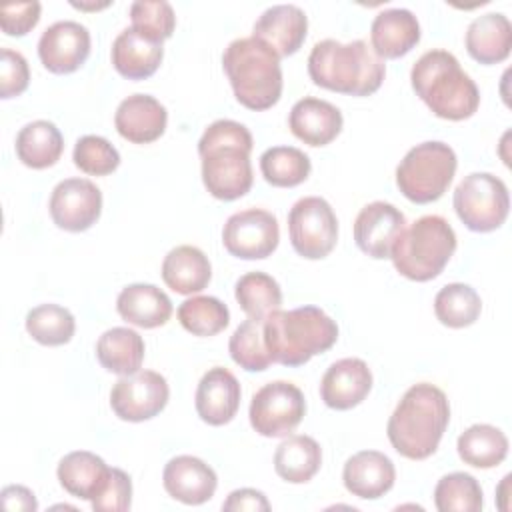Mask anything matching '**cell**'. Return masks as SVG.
<instances>
[{
  "label": "cell",
  "instance_id": "cell-35",
  "mask_svg": "<svg viewBox=\"0 0 512 512\" xmlns=\"http://www.w3.org/2000/svg\"><path fill=\"white\" fill-rule=\"evenodd\" d=\"M482 312L480 294L462 282L446 284L434 298V314L448 328L472 326Z\"/></svg>",
  "mask_w": 512,
  "mask_h": 512
},
{
  "label": "cell",
  "instance_id": "cell-17",
  "mask_svg": "<svg viewBox=\"0 0 512 512\" xmlns=\"http://www.w3.org/2000/svg\"><path fill=\"white\" fill-rule=\"evenodd\" d=\"M308 32V16L296 4H276L266 8L254 22L252 36L264 42L278 58L300 50Z\"/></svg>",
  "mask_w": 512,
  "mask_h": 512
},
{
  "label": "cell",
  "instance_id": "cell-34",
  "mask_svg": "<svg viewBox=\"0 0 512 512\" xmlns=\"http://www.w3.org/2000/svg\"><path fill=\"white\" fill-rule=\"evenodd\" d=\"M312 170L308 154L294 146H272L260 156V172L270 186L294 188L302 184Z\"/></svg>",
  "mask_w": 512,
  "mask_h": 512
},
{
  "label": "cell",
  "instance_id": "cell-43",
  "mask_svg": "<svg viewBox=\"0 0 512 512\" xmlns=\"http://www.w3.org/2000/svg\"><path fill=\"white\" fill-rule=\"evenodd\" d=\"M30 84V68L26 58L10 48L0 50V98L20 96Z\"/></svg>",
  "mask_w": 512,
  "mask_h": 512
},
{
  "label": "cell",
  "instance_id": "cell-23",
  "mask_svg": "<svg viewBox=\"0 0 512 512\" xmlns=\"http://www.w3.org/2000/svg\"><path fill=\"white\" fill-rule=\"evenodd\" d=\"M342 112L328 100L300 98L288 116L290 132L308 146H326L342 132Z\"/></svg>",
  "mask_w": 512,
  "mask_h": 512
},
{
  "label": "cell",
  "instance_id": "cell-32",
  "mask_svg": "<svg viewBox=\"0 0 512 512\" xmlns=\"http://www.w3.org/2000/svg\"><path fill=\"white\" fill-rule=\"evenodd\" d=\"M64 152V138L56 124L48 120H34L20 128L16 136L18 160L32 168L44 170L54 166Z\"/></svg>",
  "mask_w": 512,
  "mask_h": 512
},
{
  "label": "cell",
  "instance_id": "cell-14",
  "mask_svg": "<svg viewBox=\"0 0 512 512\" xmlns=\"http://www.w3.org/2000/svg\"><path fill=\"white\" fill-rule=\"evenodd\" d=\"M48 210L60 230L84 232L102 214V192L92 180L66 178L54 186Z\"/></svg>",
  "mask_w": 512,
  "mask_h": 512
},
{
  "label": "cell",
  "instance_id": "cell-26",
  "mask_svg": "<svg viewBox=\"0 0 512 512\" xmlns=\"http://www.w3.org/2000/svg\"><path fill=\"white\" fill-rule=\"evenodd\" d=\"M466 50L480 64H498L510 56L512 24L500 12L476 16L466 30Z\"/></svg>",
  "mask_w": 512,
  "mask_h": 512
},
{
  "label": "cell",
  "instance_id": "cell-15",
  "mask_svg": "<svg viewBox=\"0 0 512 512\" xmlns=\"http://www.w3.org/2000/svg\"><path fill=\"white\" fill-rule=\"evenodd\" d=\"M90 56V32L74 20L48 26L38 40V58L52 74H72Z\"/></svg>",
  "mask_w": 512,
  "mask_h": 512
},
{
  "label": "cell",
  "instance_id": "cell-18",
  "mask_svg": "<svg viewBox=\"0 0 512 512\" xmlns=\"http://www.w3.org/2000/svg\"><path fill=\"white\" fill-rule=\"evenodd\" d=\"M162 484L174 500L188 506H200L214 496L218 476L204 460L182 454L168 460L162 472Z\"/></svg>",
  "mask_w": 512,
  "mask_h": 512
},
{
  "label": "cell",
  "instance_id": "cell-33",
  "mask_svg": "<svg viewBox=\"0 0 512 512\" xmlns=\"http://www.w3.org/2000/svg\"><path fill=\"white\" fill-rule=\"evenodd\" d=\"M458 456L474 468H494L508 456L506 434L492 424H472L456 442Z\"/></svg>",
  "mask_w": 512,
  "mask_h": 512
},
{
  "label": "cell",
  "instance_id": "cell-5",
  "mask_svg": "<svg viewBox=\"0 0 512 512\" xmlns=\"http://www.w3.org/2000/svg\"><path fill=\"white\" fill-rule=\"evenodd\" d=\"M338 340V324L318 306L274 310L264 318V342L272 362L296 368L330 350Z\"/></svg>",
  "mask_w": 512,
  "mask_h": 512
},
{
  "label": "cell",
  "instance_id": "cell-10",
  "mask_svg": "<svg viewBox=\"0 0 512 512\" xmlns=\"http://www.w3.org/2000/svg\"><path fill=\"white\" fill-rule=\"evenodd\" d=\"M290 244L306 260L326 258L338 240V218L320 196L300 198L288 212Z\"/></svg>",
  "mask_w": 512,
  "mask_h": 512
},
{
  "label": "cell",
  "instance_id": "cell-40",
  "mask_svg": "<svg viewBox=\"0 0 512 512\" xmlns=\"http://www.w3.org/2000/svg\"><path fill=\"white\" fill-rule=\"evenodd\" d=\"M228 352L246 372H264L272 364L264 342V320H244L230 336Z\"/></svg>",
  "mask_w": 512,
  "mask_h": 512
},
{
  "label": "cell",
  "instance_id": "cell-24",
  "mask_svg": "<svg viewBox=\"0 0 512 512\" xmlns=\"http://www.w3.org/2000/svg\"><path fill=\"white\" fill-rule=\"evenodd\" d=\"M420 42L418 18L406 8H388L376 14L370 26V46L382 60L406 56Z\"/></svg>",
  "mask_w": 512,
  "mask_h": 512
},
{
  "label": "cell",
  "instance_id": "cell-11",
  "mask_svg": "<svg viewBox=\"0 0 512 512\" xmlns=\"http://www.w3.org/2000/svg\"><path fill=\"white\" fill-rule=\"evenodd\" d=\"M306 414L302 390L286 380L264 384L250 402V424L266 438H280L294 432Z\"/></svg>",
  "mask_w": 512,
  "mask_h": 512
},
{
  "label": "cell",
  "instance_id": "cell-21",
  "mask_svg": "<svg viewBox=\"0 0 512 512\" xmlns=\"http://www.w3.org/2000/svg\"><path fill=\"white\" fill-rule=\"evenodd\" d=\"M168 124L166 108L150 94H132L124 98L114 114L118 134L132 144H150L158 140Z\"/></svg>",
  "mask_w": 512,
  "mask_h": 512
},
{
  "label": "cell",
  "instance_id": "cell-2",
  "mask_svg": "<svg viewBox=\"0 0 512 512\" xmlns=\"http://www.w3.org/2000/svg\"><path fill=\"white\" fill-rule=\"evenodd\" d=\"M450 404L446 394L428 382L410 386L386 424L392 448L410 460L432 456L448 428Z\"/></svg>",
  "mask_w": 512,
  "mask_h": 512
},
{
  "label": "cell",
  "instance_id": "cell-30",
  "mask_svg": "<svg viewBox=\"0 0 512 512\" xmlns=\"http://www.w3.org/2000/svg\"><path fill=\"white\" fill-rule=\"evenodd\" d=\"M144 352L146 346L142 336L126 326L106 330L96 342V358L100 366L118 376L138 372L144 360Z\"/></svg>",
  "mask_w": 512,
  "mask_h": 512
},
{
  "label": "cell",
  "instance_id": "cell-4",
  "mask_svg": "<svg viewBox=\"0 0 512 512\" xmlns=\"http://www.w3.org/2000/svg\"><path fill=\"white\" fill-rule=\"evenodd\" d=\"M410 82L416 96L438 118L460 122L474 116L480 106L476 82L448 50L424 52L410 70Z\"/></svg>",
  "mask_w": 512,
  "mask_h": 512
},
{
  "label": "cell",
  "instance_id": "cell-27",
  "mask_svg": "<svg viewBox=\"0 0 512 512\" xmlns=\"http://www.w3.org/2000/svg\"><path fill=\"white\" fill-rule=\"evenodd\" d=\"M116 310L122 320L138 328L164 326L172 316V302L164 290L154 284H130L116 298Z\"/></svg>",
  "mask_w": 512,
  "mask_h": 512
},
{
  "label": "cell",
  "instance_id": "cell-44",
  "mask_svg": "<svg viewBox=\"0 0 512 512\" xmlns=\"http://www.w3.org/2000/svg\"><path fill=\"white\" fill-rule=\"evenodd\" d=\"M94 512H126L132 504V480L120 470L112 468L102 492L90 502Z\"/></svg>",
  "mask_w": 512,
  "mask_h": 512
},
{
  "label": "cell",
  "instance_id": "cell-46",
  "mask_svg": "<svg viewBox=\"0 0 512 512\" xmlns=\"http://www.w3.org/2000/svg\"><path fill=\"white\" fill-rule=\"evenodd\" d=\"M222 510H250V512H268L270 510V502L264 496V492L254 490V488H240L228 494V498L222 502Z\"/></svg>",
  "mask_w": 512,
  "mask_h": 512
},
{
  "label": "cell",
  "instance_id": "cell-42",
  "mask_svg": "<svg viewBox=\"0 0 512 512\" xmlns=\"http://www.w3.org/2000/svg\"><path fill=\"white\" fill-rule=\"evenodd\" d=\"M74 166L90 176H108L120 166L118 150L102 136L86 134L78 138L72 152Z\"/></svg>",
  "mask_w": 512,
  "mask_h": 512
},
{
  "label": "cell",
  "instance_id": "cell-28",
  "mask_svg": "<svg viewBox=\"0 0 512 512\" xmlns=\"http://www.w3.org/2000/svg\"><path fill=\"white\" fill-rule=\"evenodd\" d=\"M110 472L112 468L94 452L76 450L58 462L56 476L68 494L92 502L106 486Z\"/></svg>",
  "mask_w": 512,
  "mask_h": 512
},
{
  "label": "cell",
  "instance_id": "cell-19",
  "mask_svg": "<svg viewBox=\"0 0 512 512\" xmlns=\"http://www.w3.org/2000/svg\"><path fill=\"white\" fill-rule=\"evenodd\" d=\"M372 390V372L362 358H342L330 364L320 380V398L332 410L358 406Z\"/></svg>",
  "mask_w": 512,
  "mask_h": 512
},
{
  "label": "cell",
  "instance_id": "cell-38",
  "mask_svg": "<svg viewBox=\"0 0 512 512\" xmlns=\"http://www.w3.org/2000/svg\"><path fill=\"white\" fill-rule=\"evenodd\" d=\"M182 328L194 336H216L230 322L228 306L214 296H192L178 306Z\"/></svg>",
  "mask_w": 512,
  "mask_h": 512
},
{
  "label": "cell",
  "instance_id": "cell-31",
  "mask_svg": "<svg viewBox=\"0 0 512 512\" xmlns=\"http://www.w3.org/2000/svg\"><path fill=\"white\" fill-rule=\"evenodd\" d=\"M322 464L320 444L306 434H292L284 438L274 452L276 474L290 484L310 482Z\"/></svg>",
  "mask_w": 512,
  "mask_h": 512
},
{
  "label": "cell",
  "instance_id": "cell-29",
  "mask_svg": "<svg viewBox=\"0 0 512 512\" xmlns=\"http://www.w3.org/2000/svg\"><path fill=\"white\" fill-rule=\"evenodd\" d=\"M162 280L176 294H196L202 292L210 278L212 266L208 256L190 244H182L172 248L162 262Z\"/></svg>",
  "mask_w": 512,
  "mask_h": 512
},
{
  "label": "cell",
  "instance_id": "cell-1",
  "mask_svg": "<svg viewBox=\"0 0 512 512\" xmlns=\"http://www.w3.org/2000/svg\"><path fill=\"white\" fill-rule=\"evenodd\" d=\"M252 146L250 130L236 120L222 118L204 130L198 140L202 182L214 198L232 202L250 192L254 182Z\"/></svg>",
  "mask_w": 512,
  "mask_h": 512
},
{
  "label": "cell",
  "instance_id": "cell-47",
  "mask_svg": "<svg viewBox=\"0 0 512 512\" xmlns=\"http://www.w3.org/2000/svg\"><path fill=\"white\" fill-rule=\"evenodd\" d=\"M0 500L6 510H20V512H36L38 510L34 492L20 484H10V486L2 488Z\"/></svg>",
  "mask_w": 512,
  "mask_h": 512
},
{
  "label": "cell",
  "instance_id": "cell-48",
  "mask_svg": "<svg viewBox=\"0 0 512 512\" xmlns=\"http://www.w3.org/2000/svg\"><path fill=\"white\" fill-rule=\"evenodd\" d=\"M110 2H106V4H76V2H72V6L74 8H80V10H100V8H106Z\"/></svg>",
  "mask_w": 512,
  "mask_h": 512
},
{
  "label": "cell",
  "instance_id": "cell-6",
  "mask_svg": "<svg viewBox=\"0 0 512 512\" xmlns=\"http://www.w3.org/2000/svg\"><path fill=\"white\" fill-rule=\"evenodd\" d=\"M222 68L236 100L248 110H268L282 96L280 58L254 36L236 38L222 54Z\"/></svg>",
  "mask_w": 512,
  "mask_h": 512
},
{
  "label": "cell",
  "instance_id": "cell-3",
  "mask_svg": "<svg viewBox=\"0 0 512 512\" xmlns=\"http://www.w3.org/2000/svg\"><path fill=\"white\" fill-rule=\"evenodd\" d=\"M308 74L316 86L330 92L370 96L382 86L386 64L364 40L342 44L326 38L314 44L308 56Z\"/></svg>",
  "mask_w": 512,
  "mask_h": 512
},
{
  "label": "cell",
  "instance_id": "cell-12",
  "mask_svg": "<svg viewBox=\"0 0 512 512\" xmlns=\"http://www.w3.org/2000/svg\"><path fill=\"white\" fill-rule=\"evenodd\" d=\"M280 242L278 220L262 208H246L232 214L222 228L224 248L240 260H264Z\"/></svg>",
  "mask_w": 512,
  "mask_h": 512
},
{
  "label": "cell",
  "instance_id": "cell-39",
  "mask_svg": "<svg viewBox=\"0 0 512 512\" xmlns=\"http://www.w3.org/2000/svg\"><path fill=\"white\" fill-rule=\"evenodd\" d=\"M478 480L466 472H452L438 480L434 506L440 512H480L484 498Z\"/></svg>",
  "mask_w": 512,
  "mask_h": 512
},
{
  "label": "cell",
  "instance_id": "cell-25",
  "mask_svg": "<svg viewBox=\"0 0 512 512\" xmlns=\"http://www.w3.org/2000/svg\"><path fill=\"white\" fill-rule=\"evenodd\" d=\"M164 48L138 34L132 26L124 28L112 42L110 60L114 70L128 80H146L162 64Z\"/></svg>",
  "mask_w": 512,
  "mask_h": 512
},
{
  "label": "cell",
  "instance_id": "cell-16",
  "mask_svg": "<svg viewBox=\"0 0 512 512\" xmlns=\"http://www.w3.org/2000/svg\"><path fill=\"white\" fill-rule=\"evenodd\" d=\"M406 228V216L390 202L366 204L354 220V242L356 246L374 260L390 258V250Z\"/></svg>",
  "mask_w": 512,
  "mask_h": 512
},
{
  "label": "cell",
  "instance_id": "cell-45",
  "mask_svg": "<svg viewBox=\"0 0 512 512\" xmlns=\"http://www.w3.org/2000/svg\"><path fill=\"white\" fill-rule=\"evenodd\" d=\"M40 2H18L0 8V28L6 36H26L40 20Z\"/></svg>",
  "mask_w": 512,
  "mask_h": 512
},
{
  "label": "cell",
  "instance_id": "cell-13",
  "mask_svg": "<svg viewBox=\"0 0 512 512\" xmlns=\"http://www.w3.org/2000/svg\"><path fill=\"white\" fill-rule=\"evenodd\" d=\"M170 398L168 382L154 370L122 376L110 390L112 412L126 422H144L158 416Z\"/></svg>",
  "mask_w": 512,
  "mask_h": 512
},
{
  "label": "cell",
  "instance_id": "cell-22",
  "mask_svg": "<svg viewBox=\"0 0 512 512\" xmlns=\"http://www.w3.org/2000/svg\"><path fill=\"white\" fill-rule=\"evenodd\" d=\"M344 488L362 500H376L392 490L396 468L392 460L378 450H360L350 456L342 470Z\"/></svg>",
  "mask_w": 512,
  "mask_h": 512
},
{
  "label": "cell",
  "instance_id": "cell-41",
  "mask_svg": "<svg viewBox=\"0 0 512 512\" xmlns=\"http://www.w3.org/2000/svg\"><path fill=\"white\" fill-rule=\"evenodd\" d=\"M132 28L144 38L162 44L174 34L176 14L164 0H136L130 4Z\"/></svg>",
  "mask_w": 512,
  "mask_h": 512
},
{
  "label": "cell",
  "instance_id": "cell-37",
  "mask_svg": "<svg viewBox=\"0 0 512 512\" xmlns=\"http://www.w3.org/2000/svg\"><path fill=\"white\" fill-rule=\"evenodd\" d=\"M26 332L42 346H62L72 340L76 320L60 304H40L26 314Z\"/></svg>",
  "mask_w": 512,
  "mask_h": 512
},
{
  "label": "cell",
  "instance_id": "cell-7",
  "mask_svg": "<svg viewBox=\"0 0 512 512\" xmlns=\"http://www.w3.org/2000/svg\"><path fill=\"white\" fill-rule=\"evenodd\" d=\"M456 250V232L438 214L414 220L396 238L390 260L398 274L414 282H428L442 274Z\"/></svg>",
  "mask_w": 512,
  "mask_h": 512
},
{
  "label": "cell",
  "instance_id": "cell-36",
  "mask_svg": "<svg viewBox=\"0 0 512 512\" xmlns=\"http://www.w3.org/2000/svg\"><path fill=\"white\" fill-rule=\"evenodd\" d=\"M234 296L244 314L254 320H264L282 304L280 284L270 274L258 270L246 272L236 280Z\"/></svg>",
  "mask_w": 512,
  "mask_h": 512
},
{
  "label": "cell",
  "instance_id": "cell-20",
  "mask_svg": "<svg viewBox=\"0 0 512 512\" xmlns=\"http://www.w3.org/2000/svg\"><path fill=\"white\" fill-rule=\"evenodd\" d=\"M240 382L222 366L210 368L198 382L194 406L202 422L210 426L228 424L240 408Z\"/></svg>",
  "mask_w": 512,
  "mask_h": 512
},
{
  "label": "cell",
  "instance_id": "cell-9",
  "mask_svg": "<svg viewBox=\"0 0 512 512\" xmlns=\"http://www.w3.org/2000/svg\"><path fill=\"white\" fill-rule=\"evenodd\" d=\"M452 204L468 230L492 232L508 218L510 194L502 178L490 172H472L456 186Z\"/></svg>",
  "mask_w": 512,
  "mask_h": 512
},
{
  "label": "cell",
  "instance_id": "cell-8",
  "mask_svg": "<svg viewBox=\"0 0 512 512\" xmlns=\"http://www.w3.org/2000/svg\"><path fill=\"white\" fill-rule=\"evenodd\" d=\"M456 152L440 140L416 144L396 168V186L414 204H430L444 196L456 174Z\"/></svg>",
  "mask_w": 512,
  "mask_h": 512
}]
</instances>
